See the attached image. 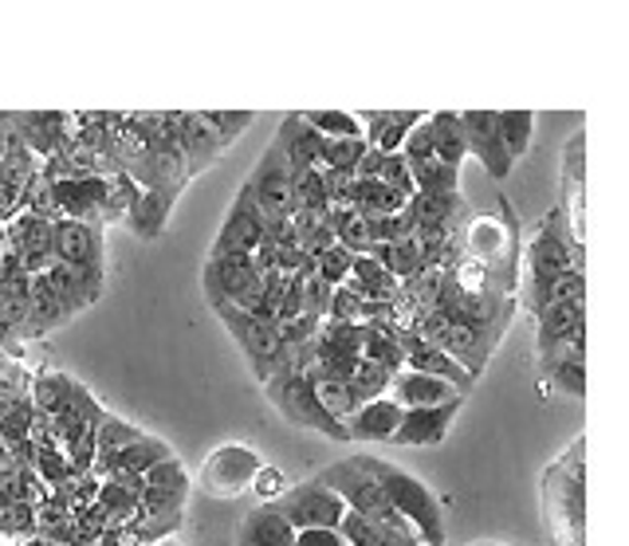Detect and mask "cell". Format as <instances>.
I'll list each match as a JSON object with an SVG mask.
<instances>
[{"instance_id": "cell-15", "label": "cell", "mask_w": 629, "mask_h": 546, "mask_svg": "<svg viewBox=\"0 0 629 546\" xmlns=\"http://www.w3.org/2000/svg\"><path fill=\"white\" fill-rule=\"evenodd\" d=\"M394 334H397V346H402L405 369H417V374L437 377V382L452 386L461 397H469V394H472V386H476V377H472L469 369L457 366V362H452L449 354H441V350L433 346V342H425L422 334H414V330H409V327H397V322H394Z\"/></svg>"}, {"instance_id": "cell-32", "label": "cell", "mask_w": 629, "mask_h": 546, "mask_svg": "<svg viewBox=\"0 0 629 546\" xmlns=\"http://www.w3.org/2000/svg\"><path fill=\"white\" fill-rule=\"evenodd\" d=\"M362 362H374V366L390 369H405L402 346H397L394 322H378V327H362Z\"/></svg>"}, {"instance_id": "cell-9", "label": "cell", "mask_w": 629, "mask_h": 546, "mask_svg": "<svg viewBox=\"0 0 629 546\" xmlns=\"http://www.w3.org/2000/svg\"><path fill=\"white\" fill-rule=\"evenodd\" d=\"M409 330H414V334H422L425 342H433V346L441 350V354H449V359L457 362L461 369H469L476 382H480V374L488 369V362H492V346H488V342L476 339L472 330L449 322L445 315L433 311V307H425V311L417 315L414 322H409Z\"/></svg>"}, {"instance_id": "cell-37", "label": "cell", "mask_w": 629, "mask_h": 546, "mask_svg": "<svg viewBox=\"0 0 629 546\" xmlns=\"http://www.w3.org/2000/svg\"><path fill=\"white\" fill-rule=\"evenodd\" d=\"M311 382H315V397H319L323 413H327L335 424H342L358 406H362L347 382H330V377H311Z\"/></svg>"}, {"instance_id": "cell-48", "label": "cell", "mask_w": 629, "mask_h": 546, "mask_svg": "<svg viewBox=\"0 0 629 546\" xmlns=\"http://www.w3.org/2000/svg\"><path fill=\"white\" fill-rule=\"evenodd\" d=\"M4 546H24V543H4Z\"/></svg>"}, {"instance_id": "cell-36", "label": "cell", "mask_w": 629, "mask_h": 546, "mask_svg": "<svg viewBox=\"0 0 629 546\" xmlns=\"http://www.w3.org/2000/svg\"><path fill=\"white\" fill-rule=\"evenodd\" d=\"M422 118H425L422 111H385L382 126H378L370 146H374L378 153H402V141L409 138V130H414Z\"/></svg>"}, {"instance_id": "cell-39", "label": "cell", "mask_w": 629, "mask_h": 546, "mask_svg": "<svg viewBox=\"0 0 629 546\" xmlns=\"http://www.w3.org/2000/svg\"><path fill=\"white\" fill-rule=\"evenodd\" d=\"M409 173H414V193H461V170H449L437 158L409 166Z\"/></svg>"}, {"instance_id": "cell-23", "label": "cell", "mask_w": 629, "mask_h": 546, "mask_svg": "<svg viewBox=\"0 0 629 546\" xmlns=\"http://www.w3.org/2000/svg\"><path fill=\"white\" fill-rule=\"evenodd\" d=\"M178 153H181V170L193 181L198 173H205L213 161L225 158V146L201 126L198 114H178Z\"/></svg>"}, {"instance_id": "cell-35", "label": "cell", "mask_w": 629, "mask_h": 546, "mask_svg": "<svg viewBox=\"0 0 629 546\" xmlns=\"http://www.w3.org/2000/svg\"><path fill=\"white\" fill-rule=\"evenodd\" d=\"M367 138H338V141H327L323 146V161L319 170L323 173H338V178H350L355 181V170L358 161H362V153H367Z\"/></svg>"}, {"instance_id": "cell-34", "label": "cell", "mask_w": 629, "mask_h": 546, "mask_svg": "<svg viewBox=\"0 0 629 546\" xmlns=\"http://www.w3.org/2000/svg\"><path fill=\"white\" fill-rule=\"evenodd\" d=\"M300 118H303V126L319 134L323 141L362 138V126H358V118L347 111H300Z\"/></svg>"}, {"instance_id": "cell-42", "label": "cell", "mask_w": 629, "mask_h": 546, "mask_svg": "<svg viewBox=\"0 0 629 546\" xmlns=\"http://www.w3.org/2000/svg\"><path fill=\"white\" fill-rule=\"evenodd\" d=\"M378 181L390 185L394 193H402V197H414V173H409V161H405L402 153H385Z\"/></svg>"}, {"instance_id": "cell-10", "label": "cell", "mask_w": 629, "mask_h": 546, "mask_svg": "<svg viewBox=\"0 0 629 546\" xmlns=\"http://www.w3.org/2000/svg\"><path fill=\"white\" fill-rule=\"evenodd\" d=\"M245 189L252 205L260 208L263 225H272V220H292L295 205H292V173H288V161H283L280 146H268L263 158L256 161V170L245 178Z\"/></svg>"}, {"instance_id": "cell-6", "label": "cell", "mask_w": 629, "mask_h": 546, "mask_svg": "<svg viewBox=\"0 0 629 546\" xmlns=\"http://www.w3.org/2000/svg\"><path fill=\"white\" fill-rule=\"evenodd\" d=\"M213 315L221 319V327L228 330V339H233L236 350H240L248 374H252L260 386L288 366V346H283L276 322L256 319V315L236 311V307H213Z\"/></svg>"}, {"instance_id": "cell-3", "label": "cell", "mask_w": 629, "mask_h": 546, "mask_svg": "<svg viewBox=\"0 0 629 546\" xmlns=\"http://www.w3.org/2000/svg\"><path fill=\"white\" fill-rule=\"evenodd\" d=\"M461 260L476 264L488 275L492 287L504 295H516L519 272V220L512 213V201L499 197L492 213H476L461 228Z\"/></svg>"}, {"instance_id": "cell-8", "label": "cell", "mask_w": 629, "mask_h": 546, "mask_svg": "<svg viewBox=\"0 0 629 546\" xmlns=\"http://www.w3.org/2000/svg\"><path fill=\"white\" fill-rule=\"evenodd\" d=\"M263 456L256 453L252 444H240V441H225L216 444L213 453L205 456L201 464V488L213 496V500H236L252 488L256 471H260Z\"/></svg>"}, {"instance_id": "cell-41", "label": "cell", "mask_w": 629, "mask_h": 546, "mask_svg": "<svg viewBox=\"0 0 629 546\" xmlns=\"http://www.w3.org/2000/svg\"><path fill=\"white\" fill-rule=\"evenodd\" d=\"M315 260V280H323L327 287H342V280L350 275V268H355V252H347L342 244L327 248V252L311 255Z\"/></svg>"}, {"instance_id": "cell-24", "label": "cell", "mask_w": 629, "mask_h": 546, "mask_svg": "<svg viewBox=\"0 0 629 546\" xmlns=\"http://www.w3.org/2000/svg\"><path fill=\"white\" fill-rule=\"evenodd\" d=\"M390 401H397L402 409H429V406H445V401H457V389L437 382L429 374H417V369H397L390 377V389H385Z\"/></svg>"}, {"instance_id": "cell-43", "label": "cell", "mask_w": 629, "mask_h": 546, "mask_svg": "<svg viewBox=\"0 0 629 546\" xmlns=\"http://www.w3.org/2000/svg\"><path fill=\"white\" fill-rule=\"evenodd\" d=\"M402 158L409 161V166H422V161H433L437 153H433V134H429V123H417L414 130H409V138L402 141Z\"/></svg>"}, {"instance_id": "cell-46", "label": "cell", "mask_w": 629, "mask_h": 546, "mask_svg": "<svg viewBox=\"0 0 629 546\" xmlns=\"http://www.w3.org/2000/svg\"><path fill=\"white\" fill-rule=\"evenodd\" d=\"M378 546H425L422 538H405V535H382Z\"/></svg>"}, {"instance_id": "cell-11", "label": "cell", "mask_w": 629, "mask_h": 546, "mask_svg": "<svg viewBox=\"0 0 629 546\" xmlns=\"http://www.w3.org/2000/svg\"><path fill=\"white\" fill-rule=\"evenodd\" d=\"M405 213L414 220L417 244H429V240H445V236L461 232L472 217V205L464 193H414Z\"/></svg>"}, {"instance_id": "cell-19", "label": "cell", "mask_w": 629, "mask_h": 546, "mask_svg": "<svg viewBox=\"0 0 629 546\" xmlns=\"http://www.w3.org/2000/svg\"><path fill=\"white\" fill-rule=\"evenodd\" d=\"M583 193H586V130H579L571 141L563 146V217L571 236L583 244L586 228H583Z\"/></svg>"}, {"instance_id": "cell-20", "label": "cell", "mask_w": 629, "mask_h": 546, "mask_svg": "<svg viewBox=\"0 0 629 546\" xmlns=\"http://www.w3.org/2000/svg\"><path fill=\"white\" fill-rule=\"evenodd\" d=\"M397 421H402V406L390 397H374V401H362L342 421V433H347V441L358 444H390V436L397 433Z\"/></svg>"}, {"instance_id": "cell-21", "label": "cell", "mask_w": 629, "mask_h": 546, "mask_svg": "<svg viewBox=\"0 0 629 546\" xmlns=\"http://www.w3.org/2000/svg\"><path fill=\"white\" fill-rule=\"evenodd\" d=\"M44 280H47V287L56 292V299L67 307V315H71V319L99 303V295H103V283H106L103 275L79 272V268H67V264H52L44 272Z\"/></svg>"}, {"instance_id": "cell-33", "label": "cell", "mask_w": 629, "mask_h": 546, "mask_svg": "<svg viewBox=\"0 0 629 546\" xmlns=\"http://www.w3.org/2000/svg\"><path fill=\"white\" fill-rule=\"evenodd\" d=\"M496 130L504 138V150L512 153V161H519L531 150L536 138V114L531 111H496Z\"/></svg>"}, {"instance_id": "cell-5", "label": "cell", "mask_w": 629, "mask_h": 546, "mask_svg": "<svg viewBox=\"0 0 629 546\" xmlns=\"http://www.w3.org/2000/svg\"><path fill=\"white\" fill-rule=\"evenodd\" d=\"M263 394H268V401L276 406V413H283V421L300 424L307 433H323L327 441L350 444L347 433H342V424H335L327 413H323L311 374L303 366H295L292 359H288V366H283L280 374L263 382Z\"/></svg>"}, {"instance_id": "cell-30", "label": "cell", "mask_w": 629, "mask_h": 546, "mask_svg": "<svg viewBox=\"0 0 629 546\" xmlns=\"http://www.w3.org/2000/svg\"><path fill=\"white\" fill-rule=\"evenodd\" d=\"M169 456H173V448H169V444L161 441V436L146 433L142 441H134L131 448H123V453H119L111 464H106L103 480H106V476H146V471H150L154 464L169 460Z\"/></svg>"}, {"instance_id": "cell-28", "label": "cell", "mask_w": 629, "mask_h": 546, "mask_svg": "<svg viewBox=\"0 0 629 546\" xmlns=\"http://www.w3.org/2000/svg\"><path fill=\"white\" fill-rule=\"evenodd\" d=\"M425 123H429V134H433V153L441 166L449 170H461L469 150H464V130H461V114L457 111H437V114H425Z\"/></svg>"}, {"instance_id": "cell-38", "label": "cell", "mask_w": 629, "mask_h": 546, "mask_svg": "<svg viewBox=\"0 0 629 546\" xmlns=\"http://www.w3.org/2000/svg\"><path fill=\"white\" fill-rule=\"evenodd\" d=\"M198 118H201V126L228 150V146L252 126L256 114L252 111H198Z\"/></svg>"}, {"instance_id": "cell-1", "label": "cell", "mask_w": 629, "mask_h": 546, "mask_svg": "<svg viewBox=\"0 0 629 546\" xmlns=\"http://www.w3.org/2000/svg\"><path fill=\"white\" fill-rule=\"evenodd\" d=\"M516 292L531 319H539L551 303L586 299V252L571 236L559 205L543 217L539 232L519 244Z\"/></svg>"}, {"instance_id": "cell-26", "label": "cell", "mask_w": 629, "mask_h": 546, "mask_svg": "<svg viewBox=\"0 0 629 546\" xmlns=\"http://www.w3.org/2000/svg\"><path fill=\"white\" fill-rule=\"evenodd\" d=\"M236 546H295V531L272 503H256L236 527Z\"/></svg>"}, {"instance_id": "cell-45", "label": "cell", "mask_w": 629, "mask_h": 546, "mask_svg": "<svg viewBox=\"0 0 629 546\" xmlns=\"http://www.w3.org/2000/svg\"><path fill=\"white\" fill-rule=\"evenodd\" d=\"M295 546H347L338 531H295Z\"/></svg>"}, {"instance_id": "cell-4", "label": "cell", "mask_w": 629, "mask_h": 546, "mask_svg": "<svg viewBox=\"0 0 629 546\" xmlns=\"http://www.w3.org/2000/svg\"><path fill=\"white\" fill-rule=\"evenodd\" d=\"M358 471H367L370 480L378 484L390 508L417 531L425 546H445V511H441V500L433 496L429 484H422L414 471L397 468L394 460H385V456H370V453H358L350 456Z\"/></svg>"}, {"instance_id": "cell-29", "label": "cell", "mask_w": 629, "mask_h": 546, "mask_svg": "<svg viewBox=\"0 0 629 546\" xmlns=\"http://www.w3.org/2000/svg\"><path fill=\"white\" fill-rule=\"evenodd\" d=\"M367 255L378 268H385V272L394 275L397 283H409L417 275H425V255L414 236L409 240H394V244H370Z\"/></svg>"}, {"instance_id": "cell-13", "label": "cell", "mask_w": 629, "mask_h": 546, "mask_svg": "<svg viewBox=\"0 0 629 546\" xmlns=\"http://www.w3.org/2000/svg\"><path fill=\"white\" fill-rule=\"evenodd\" d=\"M263 244V217L260 208L252 205L248 189H236L233 205H228L225 220H221V232L213 236V248H209V260H221V255H252Z\"/></svg>"}, {"instance_id": "cell-44", "label": "cell", "mask_w": 629, "mask_h": 546, "mask_svg": "<svg viewBox=\"0 0 629 546\" xmlns=\"http://www.w3.org/2000/svg\"><path fill=\"white\" fill-rule=\"evenodd\" d=\"M252 496H260V503H272L280 500L283 491H288V480H283V471L276 468V464H260V471H256V480H252Z\"/></svg>"}, {"instance_id": "cell-17", "label": "cell", "mask_w": 629, "mask_h": 546, "mask_svg": "<svg viewBox=\"0 0 629 546\" xmlns=\"http://www.w3.org/2000/svg\"><path fill=\"white\" fill-rule=\"evenodd\" d=\"M4 244L20 260V268L29 275H44L56 264L52 255V220L36 217V213H16L12 220H4Z\"/></svg>"}, {"instance_id": "cell-12", "label": "cell", "mask_w": 629, "mask_h": 546, "mask_svg": "<svg viewBox=\"0 0 629 546\" xmlns=\"http://www.w3.org/2000/svg\"><path fill=\"white\" fill-rule=\"evenodd\" d=\"M52 255L56 264L79 268V272L106 275V244H103V228L87 225V220H52Z\"/></svg>"}, {"instance_id": "cell-22", "label": "cell", "mask_w": 629, "mask_h": 546, "mask_svg": "<svg viewBox=\"0 0 629 546\" xmlns=\"http://www.w3.org/2000/svg\"><path fill=\"white\" fill-rule=\"evenodd\" d=\"M272 141L280 146V153H283V161H288V173H292V178H295V173L319 170L323 146H327V141H323L315 130H307L300 114H288Z\"/></svg>"}, {"instance_id": "cell-47", "label": "cell", "mask_w": 629, "mask_h": 546, "mask_svg": "<svg viewBox=\"0 0 629 546\" xmlns=\"http://www.w3.org/2000/svg\"><path fill=\"white\" fill-rule=\"evenodd\" d=\"M472 546H504V543H472Z\"/></svg>"}, {"instance_id": "cell-2", "label": "cell", "mask_w": 629, "mask_h": 546, "mask_svg": "<svg viewBox=\"0 0 629 546\" xmlns=\"http://www.w3.org/2000/svg\"><path fill=\"white\" fill-rule=\"evenodd\" d=\"M543 527L551 546H586V436H574L543 471Z\"/></svg>"}, {"instance_id": "cell-25", "label": "cell", "mask_w": 629, "mask_h": 546, "mask_svg": "<svg viewBox=\"0 0 629 546\" xmlns=\"http://www.w3.org/2000/svg\"><path fill=\"white\" fill-rule=\"evenodd\" d=\"M178 197L181 193H173V189H142L138 201H134L131 213H126V228H131L138 240H158L169 228Z\"/></svg>"}, {"instance_id": "cell-27", "label": "cell", "mask_w": 629, "mask_h": 546, "mask_svg": "<svg viewBox=\"0 0 629 546\" xmlns=\"http://www.w3.org/2000/svg\"><path fill=\"white\" fill-rule=\"evenodd\" d=\"M342 287L367 303H394L397 292H402V283L385 272V268H378L370 255H355V268H350V275L342 280Z\"/></svg>"}, {"instance_id": "cell-14", "label": "cell", "mask_w": 629, "mask_h": 546, "mask_svg": "<svg viewBox=\"0 0 629 546\" xmlns=\"http://www.w3.org/2000/svg\"><path fill=\"white\" fill-rule=\"evenodd\" d=\"M260 283L252 255H221V260H205L201 268V292H205L209 307H240L248 292Z\"/></svg>"}, {"instance_id": "cell-7", "label": "cell", "mask_w": 629, "mask_h": 546, "mask_svg": "<svg viewBox=\"0 0 629 546\" xmlns=\"http://www.w3.org/2000/svg\"><path fill=\"white\" fill-rule=\"evenodd\" d=\"M272 508L292 523V531H338V523L347 515L342 500H338L319 476L288 484V491H283L280 500H272Z\"/></svg>"}, {"instance_id": "cell-31", "label": "cell", "mask_w": 629, "mask_h": 546, "mask_svg": "<svg viewBox=\"0 0 629 546\" xmlns=\"http://www.w3.org/2000/svg\"><path fill=\"white\" fill-rule=\"evenodd\" d=\"M405 205H409V197L394 193V189L382 185V181H355V185H350V208L362 213V217H394Z\"/></svg>"}, {"instance_id": "cell-18", "label": "cell", "mask_w": 629, "mask_h": 546, "mask_svg": "<svg viewBox=\"0 0 629 546\" xmlns=\"http://www.w3.org/2000/svg\"><path fill=\"white\" fill-rule=\"evenodd\" d=\"M464 401L469 397H457V401H445V406H429V409H402V421H397V433L390 436L394 448H433L449 436L452 421L461 417Z\"/></svg>"}, {"instance_id": "cell-40", "label": "cell", "mask_w": 629, "mask_h": 546, "mask_svg": "<svg viewBox=\"0 0 629 546\" xmlns=\"http://www.w3.org/2000/svg\"><path fill=\"white\" fill-rule=\"evenodd\" d=\"M390 369L374 366V362H358L355 374L347 377V386L355 389L358 401H374V397H385V389H390Z\"/></svg>"}, {"instance_id": "cell-16", "label": "cell", "mask_w": 629, "mask_h": 546, "mask_svg": "<svg viewBox=\"0 0 629 546\" xmlns=\"http://www.w3.org/2000/svg\"><path fill=\"white\" fill-rule=\"evenodd\" d=\"M461 130H464V150H469V158H476L492 181L512 178L516 161L504 150V138H499L496 130V111H464Z\"/></svg>"}]
</instances>
